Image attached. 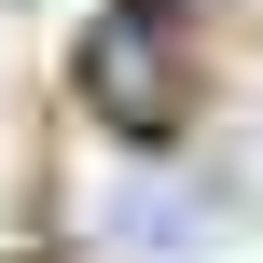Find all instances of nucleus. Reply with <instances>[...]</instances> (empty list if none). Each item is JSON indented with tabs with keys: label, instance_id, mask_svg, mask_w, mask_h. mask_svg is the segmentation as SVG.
<instances>
[{
	"label": "nucleus",
	"instance_id": "obj_1",
	"mask_svg": "<svg viewBox=\"0 0 263 263\" xmlns=\"http://www.w3.org/2000/svg\"><path fill=\"white\" fill-rule=\"evenodd\" d=\"M83 83L111 97V125H125V139H166V111H180V55L153 42V14H111V28H97V55H83Z\"/></svg>",
	"mask_w": 263,
	"mask_h": 263
},
{
	"label": "nucleus",
	"instance_id": "obj_2",
	"mask_svg": "<svg viewBox=\"0 0 263 263\" xmlns=\"http://www.w3.org/2000/svg\"><path fill=\"white\" fill-rule=\"evenodd\" d=\"M153 14H166V0H153Z\"/></svg>",
	"mask_w": 263,
	"mask_h": 263
}]
</instances>
